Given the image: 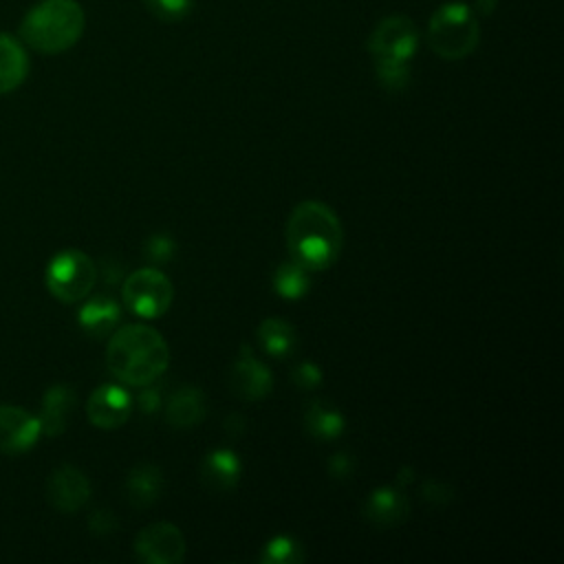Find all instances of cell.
<instances>
[{
    "mask_svg": "<svg viewBox=\"0 0 564 564\" xmlns=\"http://www.w3.org/2000/svg\"><path fill=\"white\" fill-rule=\"evenodd\" d=\"M42 434L37 416L15 405H0V454H22Z\"/></svg>",
    "mask_w": 564,
    "mask_h": 564,
    "instance_id": "obj_12",
    "label": "cell"
},
{
    "mask_svg": "<svg viewBox=\"0 0 564 564\" xmlns=\"http://www.w3.org/2000/svg\"><path fill=\"white\" fill-rule=\"evenodd\" d=\"M121 297L130 313L154 319L172 306L174 286L163 271L154 267H143L126 278L121 286Z\"/></svg>",
    "mask_w": 564,
    "mask_h": 564,
    "instance_id": "obj_6",
    "label": "cell"
},
{
    "mask_svg": "<svg viewBox=\"0 0 564 564\" xmlns=\"http://www.w3.org/2000/svg\"><path fill=\"white\" fill-rule=\"evenodd\" d=\"M377 77L388 90H401L410 79L408 62H377Z\"/></svg>",
    "mask_w": 564,
    "mask_h": 564,
    "instance_id": "obj_24",
    "label": "cell"
},
{
    "mask_svg": "<svg viewBox=\"0 0 564 564\" xmlns=\"http://www.w3.org/2000/svg\"><path fill=\"white\" fill-rule=\"evenodd\" d=\"M366 518L377 527H392L408 513V500L399 487H377L364 505Z\"/></svg>",
    "mask_w": 564,
    "mask_h": 564,
    "instance_id": "obj_16",
    "label": "cell"
},
{
    "mask_svg": "<svg viewBox=\"0 0 564 564\" xmlns=\"http://www.w3.org/2000/svg\"><path fill=\"white\" fill-rule=\"evenodd\" d=\"M174 242L170 236L165 234H154L148 238L145 242V256L152 260V262H165L174 256Z\"/></svg>",
    "mask_w": 564,
    "mask_h": 564,
    "instance_id": "obj_27",
    "label": "cell"
},
{
    "mask_svg": "<svg viewBox=\"0 0 564 564\" xmlns=\"http://www.w3.org/2000/svg\"><path fill=\"white\" fill-rule=\"evenodd\" d=\"M134 555L145 564H178L185 557V538L172 522H154L134 538Z\"/></svg>",
    "mask_w": 564,
    "mask_h": 564,
    "instance_id": "obj_7",
    "label": "cell"
},
{
    "mask_svg": "<svg viewBox=\"0 0 564 564\" xmlns=\"http://www.w3.org/2000/svg\"><path fill=\"white\" fill-rule=\"evenodd\" d=\"M205 416V394L196 386H183L178 388L167 405H165V421L176 430L194 427Z\"/></svg>",
    "mask_w": 564,
    "mask_h": 564,
    "instance_id": "obj_15",
    "label": "cell"
},
{
    "mask_svg": "<svg viewBox=\"0 0 564 564\" xmlns=\"http://www.w3.org/2000/svg\"><path fill=\"white\" fill-rule=\"evenodd\" d=\"M130 410H132L130 394L115 383H104L97 390H93L86 403L88 421L101 430H115L123 425L130 416Z\"/></svg>",
    "mask_w": 564,
    "mask_h": 564,
    "instance_id": "obj_10",
    "label": "cell"
},
{
    "mask_svg": "<svg viewBox=\"0 0 564 564\" xmlns=\"http://www.w3.org/2000/svg\"><path fill=\"white\" fill-rule=\"evenodd\" d=\"M84 31V11L75 0H42L22 20V40L40 53L70 48Z\"/></svg>",
    "mask_w": 564,
    "mask_h": 564,
    "instance_id": "obj_3",
    "label": "cell"
},
{
    "mask_svg": "<svg viewBox=\"0 0 564 564\" xmlns=\"http://www.w3.org/2000/svg\"><path fill=\"white\" fill-rule=\"evenodd\" d=\"M145 4L156 18L165 22H174L189 13L192 0H145Z\"/></svg>",
    "mask_w": 564,
    "mask_h": 564,
    "instance_id": "obj_25",
    "label": "cell"
},
{
    "mask_svg": "<svg viewBox=\"0 0 564 564\" xmlns=\"http://www.w3.org/2000/svg\"><path fill=\"white\" fill-rule=\"evenodd\" d=\"M29 73V59L22 48V44L7 35L0 33V95L15 90Z\"/></svg>",
    "mask_w": 564,
    "mask_h": 564,
    "instance_id": "obj_19",
    "label": "cell"
},
{
    "mask_svg": "<svg viewBox=\"0 0 564 564\" xmlns=\"http://www.w3.org/2000/svg\"><path fill=\"white\" fill-rule=\"evenodd\" d=\"M242 423H245V421H242L238 414H231V416H227V419H225V430L229 432V430H234V427H236V434H240V432L245 430V425H242Z\"/></svg>",
    "mask_w": 564,
    "mask_h": 564,
    "instance_id": "obj_32",
    "label": "cell"
},
{
    "mask_svg": "<svg viewBox=\"0 0 564 564\" xmlns=\"http://www.w3.org/2000/svg\"><path fill=\"white\" fill-rule=\"evenodd\" d=\"M88 527L95 535H106V533H112L117 529V520L115 516L108 511V509H97L90 520H88Z\"/></svg>",
    "mask_w": 564,
    "mask_h": 564,
    "instance_id": "obj_29",
    "label": "cell"
},
{
    "mask_svg": "<svg viewBox=\"0 0 564 564\" xmlns=\"http://www.w3.org/2000/svg\"><path fill=\"white\" fill-rule=\"evenodd\" d=\"M267 564H297L304 560L300 542H295L291 535H275L271 538L260 555Z\"/></svg>",
    "mask_w": 564,
    "mask_h": 564,
    "instance_id": "obj_23",
    "label": "cell"
},
{
    "mask_svg": "<svg viewBox=\"0 0 564 564\" xmlns=\"http://www.w3.org/2000/svg\"><path fill=\"white\" fill-rule=\"evenodd\" d=\"M161 489H163V474L152 463L137 465L126 478L128 502L137 509H143L156 502V498L161 496Z\"/></svg>",
    "mask_w": 564,
    "mask_h": 564,
    "instance_id": "obj_18",
    "label": "cell"
},
{
    "mask_svg": "<svg viewBox=\"0 0 564 564\" xmlns=\"http://www.w3.org/2000/svg\"><path fill=\"white\" fill-rule=\"evenodd\" d=\"M430 46L445 59H460L469 55L478 42V24L465 4L441 7L427 29Z\"/></svg>",
    "mask_w": 564,
    "mask_h": 564,
    "instance_id": "obj_4",
    "label": "cell"
},
{
    "mask_svg": "<svg viewBox=\"0 0 564 564\" xmlns=\"http://www.w3.org/2000/svg\"><path fill=\"white\" fill-rule=\"evenodd\" d=\"M352 467H355L352 456H348L346 452H337L328 460V471L333 478H346L352 471Z\"/></svg>",
    "mask_w": 564,
    "mask_h": 564,
    "instance_id": "obj_30",
    "label": "cell"
},
{
    "mask_svg": "<svg viewBox=\"0 0 564 564\" xmlns=\"http://www.w3.org/2000/svg\"><path fill=\"white\" fill-rule=\"evenodd\" d=\"M119 315H121V308L112 297L95 295L79 308L77 319H79V326L86 335L99 339L117 326Z\"/></svg>",
    "mask_w": 564,
    "mask_h": 564,
    "instance_id": "obj_17",
    "label": "cell"
},
{
    "mask_svg": "<svg viewBox=\"0 0 564 564\" xmlns=\"http://www.w3.org/2000/svg\"><path fill=\"white\" fill-rule=\"evenodd\" d=\"M258 344L260 348L269 355V357H275V359H282V357H289L295 346H297V335H295V328L280 319V317H267L260 322L258 326Z\"/></svg>",
    "mask_w": 564,
    "mask_h": 564,
    "instance_id": "obj_20",
    "label": "cell"
},
{
    "mask_svg": "<svg viewBox=\"0 0 564 564\" xmlns=\"http://www.w3.org/2000/svg\"><path fill=\"white\" fill-rule=\"evenodd\" d=\"M240 471H242L240 458L227 447H218L209 452L200 465V478L214 491L234 489L236 482L240 480Z\"/></svg>",
    "mask_w": 564,
    "mask_h": 564,
    "instance_id": "obj_13",
    "label": "cell"
},
{
    "mask_svg": "<svg viewBox=\"0 0 564 564\" xmlns=\"http://www.w3.org/2000/svg\"><path fill=\"white\" fill-rule=\"evenodd\" d=\"M46 498L57 511L73 513L88 502L90 482L77 467L62 465L46 480Z\"/></svg>",
    "mask_w": 564,
    "mask_h": 564,
    "instance_id": "obj_11",
    "label": "cell"
},
{
    "mask_svg": "<svg viewBox=\"0 0 564 564\" xmlns=\"http://www.w3.org/2000/svg\"><path fill=\"white\" fill-rule=\"evenodd\" d=\"M273 289L278 295H282L286 300H300L311 289L308 271L293 260L282 262L273 273Z\"/></svg>",
    "mask_w": 564,
    "mask_h": 564,
    "instance_id": "obj_22",
    "label": "cell"
},
{
    "mask_svg": "<svg viewBox=\"0 0 564 564\" xmlns=\"http://www.w3.org/2000/svg\"><path fill=\"white\" fill-rule=\"evenodd\" d=\"M75 405V392L68 386H51L42 399V412L37 416L40 427L46 436H57L66 430L68 416Z\"/></svg>",
    "mask_w": 564,
    "mask_h": 564,
    "instance_id": "obj_14",
    "label": "cell"
},
{
    "mask_svg": "<svg viewBox=\"0 0 564 564\" xmlns=\"http://www.w3.org/2000/svg\"><path fill=\"white\" fill-rule=\"evenodd\" d=\"M421 498H425L432 505H445V502H449L454 498V491L447 485L430 478L421 487Z\"/></svg>",
    "mask_w": 564,
    "mask_h": 564,
    "instance_id": "obj_28",
    "label": "cell"
},
{
    "mask_svg": "<svg viewBox=\"0 0 564 564\" xmlns=\"http://www.w3.org/2000/svg\"><path fill=\"white\" fill-rule=\"evenodd\" d=\"M139 405H141V410L148 412V414L156 412L159 405H161V394H159V390L150 388V383L143 386V390H141V394H139Z\"/></svg>",
    "mask_w": 564,
    "mask_h": 564,
    "instance_id": "obj_31",
    "label": "cell"
},
{
    "mask_svg": "<svg viewBox=\"0 0 564 564\" xmlns=\"http://www.w3.org/2000/svg\"><path fill=\"white\" fill-rule=\"evenodd\" d=\"M291 381L302 390H313L322 383V368L313 361H302L291 370Z\"/></svg>",
    "mask_w": 564,
    "mask_h": 564,
    "instance_id": "obj_26",
    "label": "cell"
},
{
    "mask_svg": "<svg viewBox=\"0 0 564 564\" xmlns=\"http://www.w3.org/2000/svg\"><path fill=\"white\" fill-rule=\"evenodd\" d=\"M97 280L95 262L77 249L59 251L46 267L44 282L53 297L64 304L84 300Z\"/></svg>",
    "mask_w": 564,
    "mask_h": 564,
    "instance_id": "obj_5",
    "label": "cell"
},
{
    "mask_svg": "<svg viewBox=\"0 0 564 564\" xmlns=\"http://www.w3.org/2000/svg\"><path fill=\"white\" fill-rule=\"evenodd\" d=\"M229 388L236 397L245 401H258L271 394L273 375L271 370L251 352L249 346H242L234 366L229 370Z\"/></svg>",
    "mask_w": 564,
    "mask_h": 564,
    "instance_id": "obj_9",
    "label": "cell"
},
{
    "mask_svg": "<svg viewBox=\"0 0 564 564\" xmlns=\"http://www.w3.org/2000/svg\"><path fill=\"white\" fill-rule=\"evenodd\" d=\"M416 29L408 18L394 15L383 20L370 35V53L375 62H410L416 51Z\"/></svg>",
    "mask_w": 564,
    "mask_h": 564,
    "instance_id": "obj_8",
    "label": "cell"
},
{
    "mask_svg": "<svg viewBox=\"0 0 564 564\" xmlns=\"http://www.w3.org/2000/svg\"><path fill=\"white\" fill-rule=\"evenodd\" d=\"M344 242V229L337 214L319 200H302L286 220V247L291 260L306 271L328 269Z\"/></svg>",
    "mask_w": 564,
    "mask_h": 564,
    "instance_id": "obj_1",
    "label": "cell"
},
{
    "mask_svg": "<svg viewBox=\"0 0 564 564\" xmlns=\"http://www.w3.org/2000/svg\"><path fill=\"white\" fill-rule=\"evenodd\" d=\"M170 364L167 341L159 330L145 324L119 328L106 348L108 370L128 386H148L159 379Z\"/></svg>",
    "mask_w": 564,
    "mask_h": 564,
    "instance_id": "obj_2",
    "label": "cell"
},
{
    "mask_svg": "<svg viewBox=\"0 0 564 564\" xmlns=\"http://www.w3.org/2000/svg\"><path fill=\"white\" fill-rule=\"evenodd\" d=\"M304 425L313 438L319 441H333L344 432V414L326 403V401H313L304 412Z\"/></svg>",
    "mask_w": 564,
    "mask_h": 564,
    "instance_id": "obj_21",
    "label": "cell"
}]
</instances>
